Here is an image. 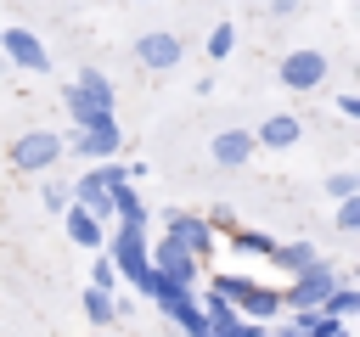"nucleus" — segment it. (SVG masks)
<instances>
[{"mask_svg": "<svg viewBox=\"0 0 360 337\" xmlns=\"http://www.w3.org/2000/svg\"><path fill=\"white\" fill-rule=\"evenodd\" d=\"M101 253L112 258L118 281H129L135 292L152 298V236H146V225H112L107 242H101Z\"/></svg>", "mask_w": 360, "mask_h": 337, "instance_id": "1", "label": "nucleus"}, {"mask_svg": "<svg viewBox=\"0 0 360 337\" xmlns=\"http://www.w3.org/2000/svg\"><path fill=\"white\" fill-rule=\"evenodd\" d=\"M208 298H225V303H231L242 320H253V326H264V320H276V315H281V286L253 281V275H242V270H219Z\"/></svg>", "mask_w": 360, "mask_h": 337, "instance_id": "2", "label": "nucleus"}, {"mask_svg": "<svg viewBox=\"0 0 360 337\" xmlns=\"http://www.w3.org/2000/svg\"><path fill=\"white\" fill-rule=\"evenodd\" d=\"M124 180H129V163H124V157H112V163H90V168L68 185V202L90 208V213L107 225V191H112V185H124Z\"/></svg>", "mask_w": 360, "mask_h": 337, "instance_id": "3", "label": "nucleus"}, {"mask_svg": "<svg viewBox=\"0 0 360 337\" xmlns=\"http://www.w3.org/2000/svg\"><path fill=\"white\" fill-rule=\"evenodd\" d=\"M197 275H202V264H197L174 236H163V242L152 247V298H158V292H186V286H197Z\"/></svg>", "mask_w": 360, "mask_h": 337, "instance_id": "4", "label": "nucleus"}, {"mask_svg": "<svg viewBox=\"0 0 360 337\" xmlns=\"http://www.w3.org/2000/svg\"><path fill=\"white\" fill-rule=\"evenodd\" d=\"M62 152H68V140H62L56 129H28V135H17V140L6 146V157H11L17 174H51V168L62 163Z\"/></svg>", "mask_w": 360, "mask_h": 337, "instance_id": "5", "label": "nucleus"}, {"mask_svg": "<svg viewBox=\"0 0 360 337\" xmlns=\"http://www.w3.org/2000/svg\"><path fill=\"white\" fill-rule=\"evenodd\" d=\"M338 281H343V275H338L326 258H315L309 270H298V275L281 286V309H292V315H298V309H321V303L332 298V286H338Z\"/></svg>", "mask_w": 360, "mask_h": 337, "instance_id": "6", "label": "nucleus"}, {"mask_svg": "<svg viewBox=\"0 0 360 337\" xmlns=\"http://www.w3.org/2000/svg\"><path fill=\"white\" fill-rule=\"evenodd\" d=\"M326 73H332V62H326L315 45H298V51H287V56L276 62V79H281V90H292V95H309V90H321V84H326Z\"/></svg>", "mask_w": 360, "mask_h": 337, "instance_id": "7", "label": "nucleus"}, {"mask_svg": "<svg viewBox=\"0 0 360 337\" xmlns=\"http://www.w3.org/2000/svg\"><path fill=\"white\" fill-rule=\"evenodd\" d=\"M68 152H79L84 163H112V157L124 152V129H118V118H112V112L90 118L84 129H73V146H68Z\"/></svg>", "mask_w": 360, "mask_h": 337, "instance_id": "8", "label": "nucleus"}, {"mask_svg": "<svg viewBox=\"0 0 360 337\" xmlns=\"http://www.w3.org/2000/svg\"><path fill=\"white\" fill-rule=\"evenodd\" d=\"M169 236H174L197 264H208V253H214V242H219L214 225H208L202 213H191V208H174V213H169Z\"/></svg>", "mask_w": 360, "mask_h": 337, "instance_id": "9", "label": "nucleus"}, {"mask_svg": "<svg viewBox=\"0 0 360 337\" xmlns=\"http://www.w3.org/2000/svg\"><path fill=\"white\" fill-rule=\"evenodd\" d=\"M0 51L22 67V73H51V51L34 28H0Z\"/></svg>", "mask_w": 360, "mask_h": 337, "instance_id": "10", "label": "nucleus"}, {"mask_svg": "<svg viewBox=\"0 0 360 337\" xmlns=\"http://www.w3.org/2000/svg\"><path fill=\"white\" fill-rule=\"evenodd\" d=\"M135 62H141L146 73H169V67H180V34H169V28L135 34Z\"/></svg>", "mask_w": 360, "mask_h": 337, "instance_id": "11", "label": "nucleus"}, {"mask_svg": "<svg viewBox=\"0 0 360 337\" xmlns=\"http://www.w3.org/2000/svg\"><path fill=\"white\" fill-rule=\"evenodd\" d=\"M158 309H163L186 337H208V320H202V298H197V286H186V292H158Z\"/></svg>", "mask_w": 360, "mask_h": 337, "instance_id": "12", "label": "nucleus"}, {"mask_svg": "<svg viewBox=\"0 0 360 337\" xmlns=\"http://www.w3.org/2000/svg\"><path fill=\"white\" fill-rule=\"evenodd\" d=\"M253 152H259L253 129H219V135L208 140V157H214L219 168H248V163H253Z\"/></svg>", "mask_w": 360, "mask_h": 337, "instance_id": "13", "label": "nucleus"}, {"mask_svg": "<svg viewBox=\"0 0 360 337\" xmlns=\"http://www.w3.org/2000/svg\"><path fill=\"white\" fill-rule=\"evenodd\" d=\"M298 135H304V124H298L292 112H270V118L253 129L259 152H264V146H270V152H287V146H298Z\"/></svg>", "mask_w": 360, "mask_h": 337, "instance_id": "14", "label": "nucleus"}, {"mask_svg": "<svg viewBox=\"0 0 360 337\" xmlns=\"http://www.w3.org/2000/svg\"><path fill=\"white\" fill-rule=\"evenodd\" d=\"M62 225H68V236L79 242V247H90V253H101V242H107V225L90 213V208H79V202H68L62 208Z\"/></svg>", "mask_w": 360, "mask_h": 337, "instance_id": "15", "label": "nucleus"}, {"mask_svg": "<svg viewBox=\"0 0 360 337\" xmlns=\"http://www.w3.org/2000/svg\"><path fill=\"white\" fill-rule=\"evenodd\" d=\"M107 219L112 225H146V197L124 180V185H112L107 191Z\"/></svg>", "mask_w": 360, "mask_h": 337, "instance_id": "16", "label": "nucleus"}, {"mask_svg": "<svg viewBox=\"0 0 360 337\" xmlns=\"http://www.w3.org/2000/svg\"><path fill=\"white\" fill-rule=\"evenodd\" d=\"M315 258H321V253H315V242H276V253H270V264H276L287 281H292L298 270H309Z\"/></svg>", "mask_w": 360, "mask_h": 337, "instance_id": "17", "label": "nucleus"}, {"mask_svg": "<svg viewBox=\"0 0 360 337\" xmlns=\"http://www.w3.org/2000/svg\"><path fill=\"white\" fill-rule=\"evenodd\" d=\"M79 309H84V320H90V326H118V298H112V292L84 286V292H79Z\"/></svg>", "mask_w": 360, "mask_h": 337, "instance_id": "18", "label": "nucleus"}, {"mask_svg": "<svg viewBox=\"0 0 360 337\" xmlns=\"http://www.w3.org/2000/svg\"><path fill=\"white\" fill-rule=\"evenodd\" d=\"M73 84H79V90H84V95H90V107H101V112H112V79H107V73H101V67H90V62H84V67H79V79H73Z\"/></svg>", "mask_w": 360, "mask_h": 337, "instance_id": "19", "label": "nucleus"}, {"mask_svg": "<svg viewBox=\"0 0 360 337\" xmlns=\"http://www.w3.org/2000/svg\"><path fill=\"white\" fill-rule=\"evenodd\" d=\"M321 315H326V320H354V315H360V292H354L349 281H338L332 298L321 303Z\"/></svg>", "mask_w": 360, "mask_h": 337, "instance_id": "20", "label": "nucleus"}, {"mask_svg": "<svg viewBox=\"0 0 360 337\" xmlns=\"http://www.w3.org/2000/svg\"><path fill=\"white\" fill-rule=\"evenodd\" d=\"M231 247H242V253H259V258H270L276 253V236H264V230H253V225H231V236H225Z\"/></svg>", "mask_w": 360, "mask_h": 337, "instance_id": "21", "label": "nucleus"}, {"mask_svg": "<svg viewBox=\"0 0 360 337\" xmlns=\"http://www.w3.org/2000/svg\"><path fill=\"white\" fill-rule=\"evenodd\" d=\"M62 107H68V118H73V129H84L90 118H101V107H90V95H84L79 84H68V90H62Z\"/></svg>", "mask_w": 360, "mask_h": 337, "instance_id": "22", "label": "nucleus"}, {"mask_svg": "<svg viewBox=\"0 0 360 337\" xmlns=\"http://www.w3.org/2000/svg\"><path fill=\"white\" fill-rule=\"evenodd\" d=\"M202 51H208V62H225V56L236 51V28H231V22H214V28H208V45H202Z\"/></svg>", "mask_w": 360, "mask_h": 337, "instance_id": "23", "label": "nucleus"}, {"mask_svg": "<svg viewBox=\"0 0 360 337\" xmlns=\"http://www.w3.org/2000/svg\"><path fill=\"white\" fill-rule=\"evenodd\" d=\"M326 197H332V202H343V197H360V174H349V168L326 174Z\"/></svg>", "mask_w": 360, "mask_h": 337, "instance_id": "24", "label": "nucleus"}, {"mask_svg": "<svg viewBox=\"0 0 360 337\" xmlns=\"http://www.w3.org/2000/svg\"><path fill=\"white\" fill-rule=\"evenodd\" d=\"M39 202H45V213H62V208H68V185L45 174V180H39Z\"/></svg>", "mask_w": 360, "mask_h": 337, "instance_id": "25", "label": "nucleus"}, {"mask_svg": "<svg viewBox=\"0 0 360 337\" xmlns=\"http://www.w3.org/2000/svg\"><path fill=\"white\" fill-rule=\"evenodd\" d=\"M90 286H96V292H112V286H118V270H112L107 253H96V264H90Z\"/></svg>", "mask_w": 360, "mask_h": 337, "instance_id": "26", "label": "nucleus"}, {"mask_svg": "<svg viewBox=\"0 0 360 337\" xmlns=\"http://www.w3.org/2000/svg\"><path fill=\"white\" fill-rule=\"evenodd\" d=\"M338 230H343V236L360 230V197H343V202H338Z\"/></svg>", "mask_w": 360, "mask_h": 337, "instance_id": "27", "label": "nucleus"}, {"mask_svg": "<svg viewBox=\"0 0 360 337\" xmlns=\"http://www.w3.org/2000/svg\"><path fill=\"white\" fill-rule=\"evenodd\" d=\"M332 107H338V118H360V95H354V90H338Z\"/></svg>", "mask_w": 360, "mask_h": 337, "instance_id": "28", "label": "nucleus"}, {"mask_svg": "<svg viewBox=\"0 0 360 337\" xmlns=\"http://www.w3.org/2000/svg\"><path fill=\"white\" fill-rule=\"evenodd\" d=\"M298 11H304V0H270V17H276V22H292Z\"/></svg>", "mask_w": 360, "mask_h": 337, "instance_id": "29", "label": "nucleus"}, {"mask_svg": "<svg viewBox=\"0 0 360 337\" xmlns=\"http://www.w3.org/2000/svg\"><path fill=\"white\" fill-rule=\"evenodd\" d=\"M259 337H298L292 326H276V331H259Z\"/></svg>", "mask_w": 360, "mask_h": 337, "instance_id": "30", "label": "nucleus"}]
</instances>
